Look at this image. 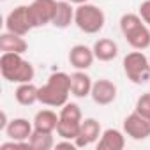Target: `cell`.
<instances>
[{
	"label": "cell",
	"mask_w": 150,
	"mask_h": 150,
	"mask_svg": "<svg viewBox=\"0 0 150 150\" xmlns=\"http://www.w3.org/2000/svg\"><path fill=\"white\" fill-rule=\"evenodd\" d=\"M71 94V74L67 72H53L50 74L48 81L39 87V103L51 108H62L69 103Z\"/></svg>",
	"instance_id": "obj_1"
},
{
	"label": "cell",
	"mask_w": 150,
	"mask_h": 150,
	"mask_svg": "<svg viewBox=\"0 0 150 150\" xmlns=\"http://www.w3.org/2000/svg\"><path fill=\"white\" fill-rule=\"evenodd\" d=\"M0 72L9 83H28L34 80V65L25 60L20 53H2L0 57Z\"/></svg>",
	"instance_id": "obj_2"
},
{
	"label": "cell",
	"mask_w": 150,
	"mask_h": 150,
	"mask_svg": "<svg viewBox=\"0 0 150 150\" xmlns=\"http://www.w3.org/2000/svg\"><path fill=\"white\" fill-rule=\"evenodd\" d=\"M120 30L131 48L143 51L150 46V28L141 20L139 14H134V13L124 14L120 18Z\"/></svg>",
	"instance_id": "obj_3"
},
{
	"label": "cell",
	"mask_w": 150,
	"mask_h": 150,
	"mask_svg": "<svg viewBox=\"0 0 150 150\" xmlns=\"http://www.w3.org/2000/svg\"><path fill=\"white\" fill-rule=\"evenodd\" d=\"M74 23L85 34H99L104 28L106 14L94 4H80L74 11Z\"/></svg>",
	"instance_id": "obj_4"
},
{
	"label": "cell",
	"mask_w": 150,
	"mask_h": 150,
	"mask_svg": "<svg viewBox=\"0 0 150 150\" xmlns=\"http://www.w3.org/2000/svg\"><path fill=\"white\" fill-rule=\"evenodd\" d=\"M81 122H83V115L80 106L76 103H65L58 113L57 134L64 139H76Z\"/></svg>",
	"instance_id": "obj_5"
},
{
	"label": "cell",
	"mask_w": 150,
	"mask_h": 150,
	"mask_svg": "<svg viewBox=\"0 0 150 150\" xmlns=\"http://www.w3.org/2000/svg\"><path fill=\"white\" fill-rule=\"evenodd\" d=\"M124 72L127 80H131L134 85H143L146 81H150V58L136 50V51H131L124 57Z\"/></svg>",
	"instance_id": "obj_6"
},
{
	"label": "cell",
	"mask_w": 150,
	"mask_h": 150,
	"mask_svg": "<svg viewBox=\"0 0 150 150\" xmlns=\"http://www.w3.org/2000/svg\"><path fill=\"white\" fill-rule=\"evenodd\" d=\"M34 27V21H32V16H30V9L28 6H18L14 7L7 18H6V30L7 32H13V34H18V35H27Z\"/></svg>",
	"instance_id": "obj_7"
},
{
	"label": "cell",
	"mask_w": 150,
	"mask_h": 150,
	"mask_svg": "<svg viewBox=\"0 0 150 150\" xmlns=\"http://www.w3.org/2000/svg\"><path fill=\"white\" fill-rule=\"evenodd\" d=\"M124 132L136 141L150 138V118L139 115L138 111H132L124 120Z\"/></svg>",
	"instance_id": "obj_8"
},
{
	"label": "cell",
	"mask_w": 150,
	"mask_h": 150,
	"mask_svg": "<svg viewBox=\"0 0 150 150\" xmlns=\"http://www.w3.org/2000/svg\"><path fill=\"white\" fill-rule=\"evenodd\" d=\"M30 16L34 21V27H44L53 21L55 9H57V0H34L28 6Z\"/></svg>",
	"instance_id": "obj_9"
},
{
	"label": "cell",
	"mask_w": 150,
	"mask_h": 150,
	"mask_svg": "<svg viewBox=\"0 0 150 150\" xmlns=\"http://www.w3.org/2000/svg\"><path fill=\"white\" fill-rule=\"evenodd\" d=\"M90 97H92L94 103L99 104V106L111 104V103L117 99V85H115L113 81L106 80V78L97 80V81H94V85H92Z\"/></svg>",
	"instance_id": "obj_10"
},
{
	"label": "cell",
	"mask_w": 150,
	"mask_h": 150,
	"mask_svg": "<svg viewBox=\"0 0 150 150\" xmlns=\"http://www.w3.org/2000/svg\"><path fill=\"white\" fill-rule=\"evenodd\" d=\"M96 60V55H94V50L85 46V44H74L69 51V64L78 69V71H87L92 67Z\"/></svg>",
	"instance_id": "obj_11"
},
{
	"label": "cell",
	"mask_w": 150,
	"mask_h": 150,
	"mask_svg": "<svg viewBox=\"0 0 150 150\" xmlns=\"http://www.w3.org/2000/svg\"><path fill=\"white\" fill-rule=\"evenodd\" d=\"M101 134H103L101 132V124L96 118H85L81 122L80 132H78V136H76V139H74V141H76L78 148H85V146L96 143Z\"/></svg>",
	"instance_id": "obj_12"
},
{
	"label": "cell",
	"mask_w": 150,
	"mask_h": 150,
	"mask_svg": "<svg viewBox=\"0 0 150 150\" xmlns=\"http://www.w3.org/2000/svg\"><path fill=\"white\" fill-rule=\"evenodd\" d=\"M4 132H6V136L9 139L28 141L32 132H34V124H30L27 118H13V120H9V124L4 129Z\"/></svg>",
	"instance_id": "obj_13"
},
{
	"label": "cell",
	"mask_w": 150,
	"mask_h": 150,
	"mask_svg": "<svg viewBox=\"0 0 150 150\" xmlns=\"http://www.w3.org/2000/svg\"><path fill=\"white\" fill-rule=\"evenodd\" d=\"M92 85H94V81H92V78L88 76L85 71H78L76 69L71 74V94L74 97H80L81 99V97L90 96Z\"/></svg>",
	"instance_id": "obj_14"
},
{
	"label": "cell",
	"mask_w": 150,
	"mask_h": 150,
	"mask_svg": "<svg viewBox=\"0 0 150 150\" xmlns=\"http://www.w3.org/2000/svg\"><path fill=\"white\" fill-rule=\"evenodd\" d=\"M125 132L118 129H106L103 131L99 141H97V150H122L125 146Z\"/></svg>",
	"instance_id": "obj_15"
},
{
	"label": "cell",
	"mask_w": 150,
	"mask_h": 150,
	"mask_svg": "<svg viewBox=\"0 0 150 150\" xmlns=\"http://www.w3.org/2000/svg\"><path fill=\"white\" fill-rule=\"evenodd\" d=\"M94 50V55H96V60H101V62H111L117 58L118 55V44L113 41V39H108V37H103V39H97L92 46Z\"/></svg>",
	"instance_id": "obj_16"
},
{
	"label": "cell",
	"mask_w": 150,
	"mask_h": 150,
	"mask_svg": "<svg viewBox=\"0 0 150 150\" xmlns=\"http://www.w3.org/2000/svg\"><path fill=\"white\" fill-rule=\"evenodd\" d=\"M0 50H2V53H20V55H23L28 50V44L23 39V35L13 34V32H4L0 35Z\"/></svg>",
	"instance_id": "obj_17"
},
{
	"label": "cell",
	"mask_w": 150,
	"mask_h": 150,
	"mask_svg": "<svg viewBox=\"0 0 150 150\" xmlns=\"http://www.w3.org/2000/svg\"><path fill=\"white\" fill-rule=\"evenodd\" d=\"M74 9L71 2L67 0H60L57 2V9H55V16H53V21L51 25L57 27V28H67L71 23H74Z\"/></svg>",
	"instance_id": "obj_18"
},
{
	"label": "cell",
	"mask_w": 150,
	"mask_h": 150,
	"mask_svg": "<svg viewBox=\"0 0 150 150\" xmlns=\"http://www.w3.org/2000/svg\"><path fill=\"white\" fill-rule=\"evenodd\" d=\"M34 129L44 131V132H55L58 125V115L51 110H41L34 117Z\"/></svg>",
	"instance_id": "obj_19"
},
{
	"label": "cell",
	"mask_w": 150,
	"mask_h": 150,
	"mask_svg": "<svg viewBox=\"0 0 150 150\" xmlns=\"http://www.w3.org/2000/svg\"><path fill=\"white\" fill-rule=\"evenodd\" d=\"M14 97L21 106H32V104L39 103V87H35L32 81L20 83L14 92Z\"/></svg>",
	"instance_id": "obj_20"
},
{
	"label": "cell",
	"mask_w": 150,
	"mask_h": 150,
	"mask_svg": "<svg viewBox=\"0 0 150 150\" xmlns=\"http://www.w3.org/2000/svg\"><path fill=\"white\" fill-rule=\"evenodd\" d=\"M28 143H30V148H35V150H50V148L55 146L53 132H44V131L34 129Z\"/></svg>",
	"instance_id": "obj_21"
},
{
	"label": "cell",
	"mask_w": 150,
	"mask_h": 150,
	"mask_svg": "<svg viewBox=\"0 0 150 150\" xmlns=\"http://www.w3.org/2000/svg\"><path fill=\"white\" fill-rule=\"evenodd\" d=\"M134 111H138L139 115L150 118V92H148V94H143L141 97H138Z\"/></svg>",
	"instance_id": "obj_22"
},
{
	"label": "cell",
	"mask_w": 150,
	"mask_h": 150,
	"mask_svg": "<svg viewBox=\"0 0 150 150\" xmlns=\"http://www.w3.org/2000/svg\"><path fill=\"white\" fill-rule=\"evenodd\" d=\"M138 14H139V16H141V20L150 27V0H145V2H141Z\"/></svg>",
	"instance_id": "obj_23"
},
{
	"label": "cell",
	"mask_w": 150,
	"mask_h": 150,
	"mask_svg": "<svg viewBox=\"0 0 150 150\" xmlns=\"http://www.w3.org/2000/svg\"><path fill=\"white\" fill-rule=\"evenodd\" d=\"M27 146H30L28 141H16V139H11L7 143L0 145V148H2V150H9V148H27Z\"/></svg>",
	"instance_id": "obj_24"
},
{
	"label": "cell",
	"mask_w": 150,
	"mask_h": 150,
	"mask_svg": "<svg viewBox=\"0 0 150 150\" xmlns=\"http://www.w3.org/2000/svg\"><path fill=\"white\" fill-rule=\"evenodd\" d=\"M67 2H71V4H76V6H80V4H87L88 0H67Z\"/></svg>",
	"instance_id": "obj_25"
},
{
	"label": "cell",
	"mask_w": 150,
	"mask_h": 150,
	"mask_svg": "<svg viewBox=\"0 0 150 150\" xmlns=\"http://www.w3.org/2000/svg\"><path fill=\"white\" fill-rule=\"evenodd\" d=\"M2 2H6V0H2Z\"/></svg>",
	"instance_id": "obj_26"
},
{
	"label": "cell",
	"mask_w": 150,
	"mask_h": 150,
	"mask_svg": "<svg viewBox=\"0 0 150 150\" xmlns=\"http://www.w3.org/2000/svg\"><path fill=\"white\" fill-rule=\"evenodd\" d=\"M148 58H150V57H148Z\"/></svg>",
	"instance_id": "obj_27"
}]
</instances>
